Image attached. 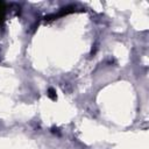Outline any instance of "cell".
Instances as JSON below:
<instances>
[{
    "instance_id": "obj_1",
    "label": "cell",
    "mask_w": 149,
    "mask_h": 149,
    "mask_svg": "<svg viewBox=\"0 0 149 149\" xmlns=\"http://www.w3.org/2000/svg\"><path fill=\"white\" fill-rule=\"evenodd\" d=\"M3 17H5V3L0 1V23H2Z\"/></svg>"
},
{
    "instance_id": "obj_2",
    "label": "cell",
    "mask_w": 149,
    "mask_h": 149,
    "mask_svg": "<svg viewBox=\"0 0 149 149\" xmlns=\"http://www.w3.org/2000/svg\"><path fill=\"white\" fill-rule=\"evenodd\" d=\"M48 95H49V98L52 99V100H56V99H57V95H56V92H55L54 88H49V90H48Z\"/></svg>"
}]
</instances>
